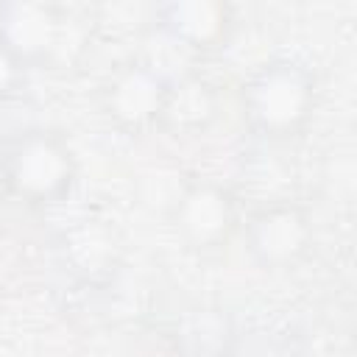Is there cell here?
<instances>
[{
    "mask_svg": "<svg viewBox=\"0 0 357 357\" xmlns=\"http://www.w3.org/2000/svg\"><path fill=\"white\" fill-rule=\"evenodd\" d=\"M318 109V78L298 59H271L240 86V114L248 131L265 142L298 137Z\"/></svg>",
    "mask_w": 357,
    "mask_h": 357,
    "instance_id": "obj_1",
    "label": "cell"
},
{
    "mask_svg": "<svg viewBox=\"0 0 357 357\" xmlns=\"http://www.w3.org/2000/svg\"><path fill=\"white\" fill-rule=\"evenodd\" d=\"M78 181V159L70 142L50 128H28L0 151V187L28 204L53 206Z\"/></svg>",
    "mask_w": 357,
    "mask_h": 357,
    "instance_id": "obj_2",
    "label": "cell"
},
{
    "mask_svg": "<svg viewBox=\"0 0 357 357\" xmlns=\"http://www.w3.org/2000/svg\"><path fill=\"white\" fill-rule=\"evenodd\" d=\"M81 25L73 11L47 0H3L0 3V42L31 67H56L70 61L81 42Z\"/></svg>",
    "mask_w": 357,
    "mask_h": 357,
    "instance_id": "obj_3",
    "label": "cell"
},
{
    "mask_svg": "<svg viewBox=\"0 0 357 357\" xmlns=\"http://www.w3.org/2000/svg\"><path fill=\"white\" fill-rule=\"evenodd\" d=\"M240 229L248 259L262 271L296 268L315 243V223L307 206L290 195L257 204Z\"/></svg>",
    "mask_w": 357,
    "mask_h": 357,
    "instance_id": "obj_4",
    "label": "cell"
},
{
    "mask_svg": "<svg viewBox=\"0 0 357 357\" xmlns=\"http://www.w3.org/2000/svg\"><path fill=\"white\" fill-rule=\"evenodd\" d=\"M167 220L192 251H218L240 231L243 215L231 187L201 176L176 190L167 204Z\"/></svg>",
    "mask_w": 357,
    "mask_h": 357,
    "instance_id": "obj_5",
    "label": "cell"
},
{
    "mask_svg": "<svg viewBox=\"0 0 357 357\" xmlns=\"http://www.w3.org/2000/svg\"><path fill=\"white\" fill-rule=\"evenodd\" d=\"M170 75L153 61H126L100 84V112L123 134H145L159 126Z\"/></svg>",
    "mask_w": 357,
    "mask_h": 357,
    "instance_id": "obj_6",
    "label": "cell"
},
{
    "mask_svg": "<svg viewBox=\"0 0 357 357\" xmlns=\"http://www.w3.org/2000/svg\"><path fill=\"white\" fill-rule=\"evenodd\" d=\"M151 22L162 39L192 56L226 47L237 25L234 8L223 0H167L153 6Z\"/></svg>",
    "mask_w": 357,
    "mask_h": 357,
    "instance_id": "obj_7",
    "label": "cell"
},
{
    "mask_svg": "<svg viewBox=\"0 0 357 357\" xmlns=\"http://www.w3.org/2000/svg\"><path fill=\"white\" fill-rule=\"evenodd\" d=\"M218 117H220V95L209 78L198 73L170 75L159 126H156L159 131L187 142L209 134Z\"/></svg>",
    "mask_w": 357,
    "mask_h": 357,
    "instance_id": "obj_8",
    "label": "cell"
},
{
    "mask_svg": "<svg viewBox=\"0 0 357 357\" xmlns=\"http://www.w3.org/2000/svg\"><path fill=\"white\" fill-rule=\"evenodd\" d=\"M234 337L231 318L209 304L181 310L170 326V340L184 357H226Z\"/></svg>",
    "mask_w": 357,
    "mask_h": 357,
    "instance_id": "obj_9",
    "label": "cell"
},
{
    "mask_svg": "<svg viewBox=\"0 0 357 357\" xmlns=\"http://www.w3.org/2000/svg\"><path fill=\"white\" fill-rule=\"evenodd\" d=\"M25 84V64L0 42V103L14 98Z\"/></svg>",
    "mask_w": 357,
    "mask_h": 357,
    "instance_id": "obj_10",
    "label": "cell"
}]
</instances>
